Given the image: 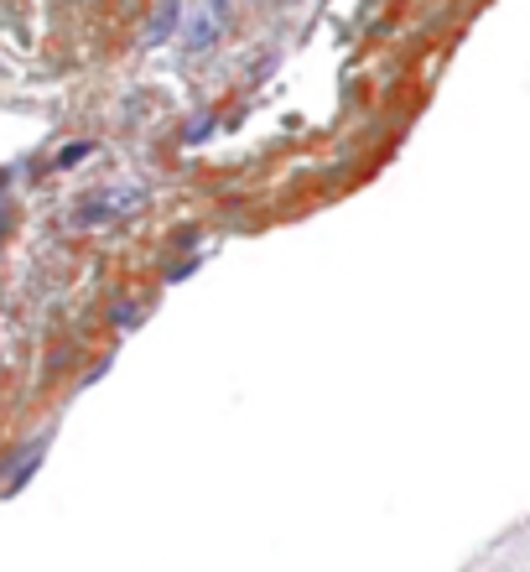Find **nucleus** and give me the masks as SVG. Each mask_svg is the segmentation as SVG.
I'll use <instances>...</instances> for the list:
<instances>
[{"label":"nucleus","mask_w":530,"mask_h":572,"mask_svg":"<svg viewBox=\"0 0 530 572\" xmlns=\"http://www.w3.org/2000/svg\"><path fill=\"white\" fill-rule=\"evenodd\" d=\"M42 453H48V432H42V437H31V443H26L22 453H16V463L5 469V495H22V489H26V478L37 474V469H42Z\"/></svg>","instance_id":"1"},{"label":"nucleus","mask_w":530,"mask_h":572,"mask_svg":"<svg viewBox=\"0 0 530 572\" xmlns=\"http://www.w3.org/2000/svg\"><path fill=\"white\" fill-rule=\"evenodd\" d=\"M177 22H182V5H177V0H162V5L151 11V22H146V48H162L172 32H177Z\"/></svg>","instance_id":"2"},{"label":"nucleus","mask_w":530,"mask_h":572,"mask_svg":"<svg viewBox=\"0 0 530 572\" xmlns=\"http://www.w3.org/2000/svg\"><path fill=\"white\" fill-rule=\"evenodd\" d=\"M130 203H136V192H110V198H89V203H78L73 224H104V219H110V209H130Z\"/></svg>","instance_id":"3"},{"label":"nucleus","mask_w":530,"mask_h":572,"mask_svg":"<svg viewBox=\"0 0 530 572\" xmlns=\"http://www.w3.org/2000/svg\"><path fill=\"white\" fill-rule=\"evenodd\" d=\"M89 157H94V141H68L52 157V172H68V167H78V162H89Z\"/></svg>","instance_id":"4"},{"label":"nucleus","mask_w":530,"mask_h":572,"mask_svg":"<svg viewBox=\"0 0 530 572\" xmlns=\"http://www.w3.org/2000/svg\"><path fill=\"white\" fill-rule=\"evenodd\" d=\"M188 42H193V48H214V42H218V22L193 26V32H188Z\"/></svg>","instance_id":"5"}]
</instances>
